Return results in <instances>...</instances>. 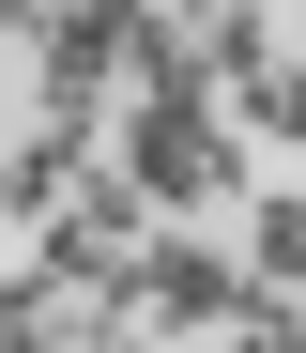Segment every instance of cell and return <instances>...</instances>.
<instances>
[{
  "label": "cell",
  "mask_w": 306,
  "mask_h": 353,
  "mask_svg": "<svg viewBox=\"0 0 306 353\" xmlns=\"http://www.w3.org/2000/svg\"><path fill=\"white\" fill-rule=\"evenodd\" d=\"M107 154H122V185H138L153 215L245 200V139L215 123V92H122V108H107Z\"/></svg>",
  "instance_id": "1"
},
{
  "label": "cell",
  "mask_w": 306,
  "mask_h": 353,
  "mask_svg": "<svg viewBox=\"0 0 306 353\" xmlns=\"http://www.w3.org/2000/svg\"><path fill=\"white\" fill-rule=\"evenodd\" d=\"M245 292H261V276H245V261H215L199 230H153V246L122 261V338H153V353H168V338H215Z\"/></svg>",
  "instance_id": "2"
},
{
  "label": "cell",
  "mask_w": 306,
  "mask_h": 353,
  "mask_svg": "<svg viewBox=\"0 0 306 353\" xmlns=\"http://www.w3.org/2000/svg\"><path fill=\"white\" fill-rule=\"evenodd\" d=\"M77 185H92V123H16V139H0V215L46 230Z\"/></svg>",
  "instance_id": "3"
},
{
  "label": "cell",
  "mask_w": 306,
  "mask_h": 353,
  "mask_svg": "<svg viewBox=\"0 0 306 353\" xmlns=\"http://www.w3.org/2000/svg\"><path fill=\"white\" fill-rule=\"evenodd\" d=\"M245 276H261L276 307H306V185H276L261 215H245Z\"/></svg>",
  "instance_id": "4"
},
{
  "label": "cell",
  "mask_w": 306,
  "mask_h": 353,
  "mask_svg": "<svg viewBox=\"0 0 306 353\" xmlns=\"http://www.w3.org/2000/svg\"><path fill=\"white\" fill-rule=\"evenodd\" d=\"M199 77H276V16H261V0H199Z\"/></svg>",
  "instance_id": "5"
},
{
  "label": "cell",
  "mask_w": 306,
  "mask_h": 353,
  "mask_svg": "<svg viewBox=\"0 0 306 353\" xmlns=\"http://www.w3.org/2000/svg\"><path fill=\"white\" fill-rule=\"evenodd\" d=\"M230 353H306V323L276 307V292H245V307H230Z\"/></svg>",
  "instance_id": "6"
},
{
  "label": "cell",
  "mask_w": 306,
  "mask_h": 353,
  "mask_svg": "<svg viewBox=\"0 0 306 353\" xmlns=\"http://www.w3.org/2000/svg\"><path fill=\"white\" fill-rule=\"evenodd\" d=\"M77 353H153V338H122V323H107V338H77Z\"/></svg>",
  "instance_id": "7"
},
{
  "label": "cell",
  "mask_w": 306,
  "mask_h": 353,
  "mask_svg": "<svg viewBox=\"0 0 306 353\" xmlns=\"http://www.w3.org/2000/svg\"><path fill=\"white\" fill-rule=\"evenodd\" d=\"M0 353H31V338H0Z\"/></svg>",
  "instance_id": "8"
},
{
  "label": "cell",
  "mask_w": 306,
  "mask_h": 353,
  "mask_svg": "<svg viewBox=\"0 0 306 353\" xmlns=\"http://www.w3.org/2000/svg\"><path fill=\"white\" fill-rule=\"evenodd\" d=\"M291 16H306V0H291Z\"/></svg>",
  "instance_id": "9"
},
{
  "label": "cell",
  "mask_w": 306,
  "mask_h": 353,
  "mask_svg": "<svg viewBox=\"0 0 306 353\" xmlns=\"http://www.w3.org/2000/svg\"><path fill=\"white\" fill-rule=\"evenodd\" d=\"M291 323H306V307H291Z\"/></svg>",
  "instance_id": "10"
}]
</instances>
